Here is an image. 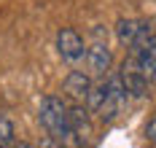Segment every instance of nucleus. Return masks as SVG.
<instances>
[{
	"label": "nucleus",
	"mask_w": 156,
	"mask_h": 148,
	"mask_svg": "<svg viewBox=\"0 0 156 148\" xmlns=\"http://www.w3.org/2000/svg\"><path fill=\"white\" fill-rule=\"evenodd\" d=\"M92 86H94V81H92L89 73H83V70H70V73L65 76V81H62V92L73 100V102H83V105H86V97H89Z\"/></svg>",
	"instance_id": "0eeeda50"
},
{
	"label": "nucleus",
	"mask_w": 156,
	"mask_h": 148,
	"mask_svg": "<svg viewBox=\"0 0 156 148\" xmlns=\"http://www.w3.org/2000/svg\"><path fill=\"white\" fill-rule=\"evenodd\" d=\"M38 121L46 129V135H51L54 140H59L65 148H83L78 143L76 132L70 127V105L57 94H46L38 105Z\"/></svg>",
	"instance_id": "f257e3e1"
},
{
	"label": "nucleus",
	"mask_w": 156,
	"mask_h": 148,
	"mask_svg": "<svg viewBox=\"0 0 156 148\" xmlns=\"http://www.w3.org/2000/svg\"><path fill=\"white\" fill-rule=\"evenodd\" d=\"M70 127H73L78 143H81L83 148L92 146L94 127H92V118H89V108H86L83 102H73V105H70Z\"/></svg>",
	"instance_id": "423d86ee"
},
{
	"label": "nucleus",
	"mask_w": 156,
	"mask_h": 148,
	"mask_svg": "<svg viewBox=\"0 0 156 148\" xmlns=\"http://www.w3.org/2000/svg\"><path fill=\"white\" fill-rule=\"evenodd\" d=\"M129 54H135V59H137L140 70L145 73V78H148V81H154V78H156V35L145 43V46H143V49L129 51Z\"/></svg>",
	"instance_id": "6e6552de"
},
{
	"label": "nucleus",
	"mask_w": 156,
	"mask_h": 148,
	"mask_svg": "<svg viewBox=\"0 0 156 148\" xmlns=\"http://www.w3.org/2000/svg\"><path fill=\"white\" fill-rule=\"evenodd\" d=\"M14 148H35V146H32V143H16Z\"/></svg>",
	"instance_id": "ddd939ff"
},
{
	"label": "nucleus",
	"mask_w": 156,
	"mask_h": 148,
	"mask_svg": "<svg viewBox=\"0 0 156 148\" xmlns=\"http://www.w3.org/2000/svg\"><path fill=\"white\" fill-rule=\"evenodd\" d=\"M94 35H97V33H94ZM86 65H89V73H92L94 78L108 76L110 65H113V51L108 49L105 41H100V35H97V41H94L92 46L86 49Z\"/></svg>",
	"instance_id": "39448f33"
},
{
	"label": "nucleus",
	"mask_w": 156,
	"mask_h": 148,
	"mask_svg": "<svg viewBox=\"0 0 156 148\" xmlns=\"http://www.w3.org/2000/svg\"><path fill=\"white\" fill-rule=\"evenodd\" d=\"M38 148H65L59 140H54L51 135H46V137H41V143H38Z\"/></svg>",
	"instance_id": "f8f14e48"
},
{
	"label": "nucleus",
	"mask_w": 156,
	"mask_h": 148,
	"mask_svg": "<svg viewBox=\"0 0 156 148\" xmlns=\"http://www.w3.org/2000/svg\"><path fill=\"white\" fill-rule=\"evenodd\" d=\"M145 140H151V143L156 146V116L145 124Z\"/></svg>",
	"instance_id": "9b49d317"
},
{
	"label": "nucleus",
	"mask_w": 156,
	"mask_h": 148,
	"mask_svg": "<svg viewBox=\"0 0 156 148\" xmlns=\"http://www.w3.org/2000/svg\"><path fill=\"white\" fill-rule=\"evenodd\" d=\"M126 97H129V92H126L121 76H119V73H116V76H108V78H105V94H102V102H100V108H97L100 121H113L116 116L124 111Z\"/></svg>",
	"instance_id": "f03ea898"
},
{
	"label": "nucleus",
	"mask_w": 156,
	"mask_h": 148,
	"mask_svg": "<svg viewBox=\"0 0 156 148\" xmlns=\"http://www.w3.org/2000/svg\"><path fill=\"white\" fill-rule=\"evenodd\" d=\"M143 27H145L143 19H119V24H116V38H119V43L126 46V49H132L135 41H137V35L143 33Z\"/></svg>",
	"instance_id": "1a4fd4ad"
},
{
	"label": "nucleus",
	"mask_w": 156,
	"mask_h": 148,
	"mask_svg": "<svg viewBox=\"0 0 156 148\" xmlns=\"http://www.w3.org/2000/svg\"><path fill=\"white\" fill-rule=\"evenodd\" d=\"M0 146L5 148H14L16 146V129H14V121L8 116L0 113Z\"/></svg>",
	"instance_id": "9d476101"
},
{
	"label": "nucleus",
	"mask_w": 156,
	"mask_h": 148,
	"mask_svg": "<svg viewBox=\"0 0 156 148\" xmlns=\"http://www.w3.org/2000/svg\"><path fill=\"white\" fill-rule=\"evenodd\" d=\"M86 43H83V38L78 30L73 27H62L59 33H57V51H59V57H62L67 65H78L81 59H86Z\"/></svg>",
	"instance_id": "7ed1b4c3"
},
{
	"label": "nucleus",
	"mask_w": 156,
	"mask_h": 148,
	"mask_svg": "<svg viewBox=\"0 0 156 148\" xmlns=\"http://www.w3.org/2000/svg\"><path fill=\"white\" fill-rule=\"evenodd\" d=\"M119 76H121V81H124L126 92H129V97H145V92H148V83H151V81L145 78V73L140 70L137 59H135V54H129L124 62H121Z\"/></svg>",
	"instance_id": "20e7f679"
}]
</instances>
